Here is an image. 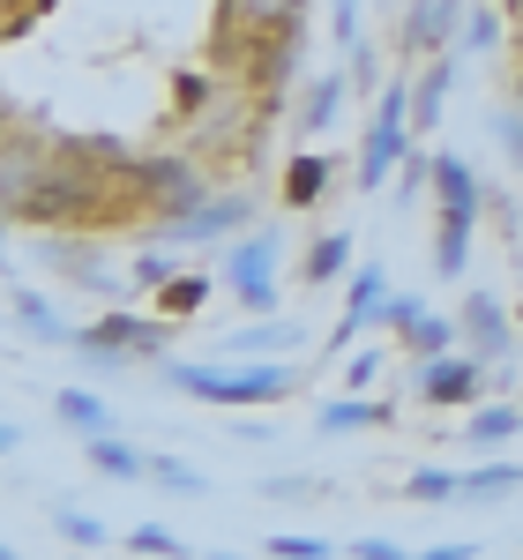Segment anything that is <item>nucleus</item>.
Listing matches in <instances>:
<instances>
[{
	"label": "nucleus",
	"instance_id": "f257e3e1",
	"mask_svg": "<svg viewBox=\"0 0 523 560\" xmlns=\"http://www.w3.org/2000/svg\"><path fill=\"white\" fill-rule=\"evenodd\" d=\"M0 217L15 232H113L150 224L135 173H113L83 150V135L15 113L0 135Z\"/></svg>",
	"mask_w": 523,
	"mask_h": 560
},
{
	"label": "nucleus",
	"instance_id": "f03ea898",
	"mask_svg": "<svg viewBox=\"0 0 523 560\" xmlns=\"http://www.w3.org/2000/svg\"><path fill=\"white\" fill-rule=\"evenodd\" d=\"M158 382L187 396V404H210V411H262V404H284L306 382L300 359H165Z\"/></svg>",
	"mask_w": 523,
	"mask_h": 560
},
{
	"label": "nucleus",
	"instance_id": "7ed1b4c3",
	"mask_svg": "<svg viewBox=\"0 0 523 560\" xmlns=\"http://www.w3.org/2000/svg\"><path fill=\"white\" fill-rule=\"evenodd\" d=\"M411 68L396 75V83H382V97H374V113H367V135H359V158H351V187L359 195H382V187H396V173H404V158H411Z\"/></svg>",
	"mask_w": 523,
	"mask_h": 560
},
{
	"label": "nucleus",
	"instance_id": "20e7f679",
	"mask_svg": "<svg viewBox=\"0 0 523 560\" xmlns=\"http://www.w3.org/2000/svg\"><path fill=\"white\" fill-rule=\"evenodd\" d=\"M165 351H173V322H165V314H135L128 300H113L83 329L75 359H83L90 374H120L128 359H165Z\"/></svg>",
	"mask_w": 523,
	"mask_h": 560
},
{
	"label": "nucleus",
	"instance_id": "39448f33",
	"mask_svg": "<svg viewBox=\"0 0 523 560\" xmlns=\"http://www.w3.org/2000/svg\"><path fill=\"white\" fill-rule=\"evenodd\" d=\"M210 187H218L210 179V158H195V150H150V158H135V195H142L150 224L195 210Z\"/></svg>",
	"mask_w": 523,
	"mask_h": 560
},
{
	"label": "nucleus",
	"instance_id": "423d86ee",
	"mask_svg": "<svg viewBox=\"0 0 523 560\" xmlns=\"http://www.w3.org/2000/svg\"><path fill=\"white\" fill-rule=\"evenodd\" d=\"M262 224V195L255 187H210L195 210H179L158 224V240H173V247H218V240H240V232H255Z\"/></svg>",
	"mask_w": 523,
	"mask_h": 560
},
{
	"label": "nucleus",
	"instance_id": "0eeeda50",
	"mask_svg": "<svg viewBox=\"0 0 523 560\" xmlns=\"http://www.w3.org/2000/svg\"><path fill=\"white\" fill-rule=\"evenodd\" d=\"M31 261L53 269L60 284H83V292H105V300H128L135 284L113 269V255L97 247V232H38L31 240Z\"/></svg>",
	"mask_w": 523,
	"mask_h": 560
},
{
	"label": "nucleus",
	"instance_id": "6e6552de",
	"mask_svg": "<svg viewBox=\"0 0 523 560\" xmlns=\"http://www.w3.org/2000/svg\"><path fill=\"white\" fill-rule=\"evenodd\" d=\"M277 269H284V232H240V240H224V284H232V300L247 306V314H277Z\"/></svg>",
	"mask_w": 523,
	"mask_h": 560
},
{
	"label": "nucleus",
	"instance_id": "1a4fd4ad",
	"mask_svg": "<svg viewBox=\"0 0 523 560\" xmlns=\"http://www.w3.org/2000/svg\"><path fill=\"white\" fill-rule=\"evenodd\" d=\"M306 68V31H284V38H255L232 52V75L255 90V113H277L284 105V90L300 83Z\"/></svg>",
	"mask_w": 523,
	"mask_h": 560
},
{
	"label": "nucleus",
	"instance_id": "9d476101",
	"mask_svg": "<svg viewBox=\"0 0 523 560\" xmlns=\"http://www.w3.org/2000/svg\"><path fill=\"white\" fill-rule=\"evenodd\" d=\"M493 382H501V374L486 366L479 351L456 345V351H441V359H419V382H411V396H419L427 411H472V404H479Z\"/></svg>",
	"mask_w": 523,
	"mask_h": 560
},
{
	"label": "nucleus",
	"instance_id": "9b49d317",
	"mask_svg": "<svg viewBox=\"0 0 523 560\" xmlns=\"http://www.w3.org/2000/svg\"><path fill=\"white\" fill-rule=\"evenodd\" d=\"M464 15H472V0H411L404 23H396V52H404V68H419V60L449 52V45L464 38Z\"/></svg>",
	"mask_w": 523,
	"mask_h": 560
},
{
	"label": "nucleus",
	"instance_id": "f8f14e48",
	"mask_svg": "<svg viewBox=\"0 0 523 560\" xmlns=\"http://www.w3.org/2000/svg\"><path fill=\"white\" fill-rule=\"evenodd\" d=\"M306 8L314 0H218V23H224V52L255 38H284V31H306Z\"/></svg>",
	"mask_w": 523,
	"mask_h": 560
},
{
	"label": "nucleus",
	"instance_id": "ddd939ff",
	"mask_svg": "<svg viewBox=\"0 0 523 560\" xmlns=\"http://www.w3.org/2000/svg\"><path fill=\"white\" fill-rule=\"evenodd\" d=\"M382 306H390V269H382V261H359L351 284H345V306H337V329H329V351H351L359 329L382 322Z\"/></svg>",
	"mask_w": 523,
	"mask_h": 560
},
{
	"label": "nucleus",
	"instance_id": "4468645a",
	"mask_svg": "<svg viewBox=\"0 0 523 560\" xmlns=\"http://www.w3.org/2000/svg\"><path fill=\"white\" fill-rule=\"evenodd\" d=\"M456 322H464V351H479L486 366L516 359V322H509V306L493 300V292H472V300L456 306Z\"/></svg>",
	"mask_w": 523,
	"mask_h": 560
},
{
	"label": "nucleus",
	"instance_id": "2eb2a0df",
	"mask_svg": "<svg viewBox=\"0 0 523 560\" xmlns=\"http://www.w3.org/2000/svg\"><path fill=\"white\" fill-rule=\"evenodd\" d=\"M314 345L300 322H284V314H255L247 329H232L224 337V359H300V351Z\"/></svg>",
	"mask_w": 523,
	"mask_h": 560
},
{
	"label": "nucleus",
	"instance_id": "dca6fc26",
	"mask_svg": "<svg viewBox=\"0 0 523 560\" xmlns=\"http://www.w3.org/2000/svg\"><path fill=\"white\" fill-rule=\"evenodd\" d=\"M8 314H15V329H23L31 345H60V351L83 345V329H75L60 306L45 300V292H31V284H8Z\"/></svg>",
	"mask_w": 523,
	"mask_h": 560
},
{
	"label": "nucleus",
	"instance_id": "f3484780",
	"mask_svg": "<svg viewBox=\"0 0 523 560\" xmlns=\"http://www.w3.org/2000/svg\"><path fill=\"white\" fill-rule=\"evenodd\" d=\"M345 90H351V68H322V75H306L300 105H292V128L300 135H329L345 120Z\"/></svg>",
	"mask_w": 523,
	"mask_h": 560
},
{
	"label": "nucleus",
	"instance_id": "a211bd4d",
	"mask_svg": "<svg viewBox=\"0 0 523 560\" xmlns=\"http://www.w3.org/2000/svg\"><path fill=\"white\" fill-rule=\"evenodd\" d=\"M396 404L390 396H367V388H345V396H329L322 411H314V433H329V441H345V433H367V427H390Z\"/></svg>",
	"mask_w": 523,
	"mask_h": 560
},
{
	"label": "nucleus",
	"instance_id": "6ab92c4d",
	"mask_svg": "<svg viewBox=\"0 0 523 560\" xmlns=\"http://www.w3.org/2000/svg\"><path fill=\"white\" fill-rule=\"evenodd\" d=\"M516 433H523V404H509V396H479L472 419H464V448H472V456H501Z\"/></svg>",
	"mask_w": 523,
	"mask_h": 560
},
{
	"label": "nucleus",
	"instance_id": "aec40b11",
	"mask_svg": "<svg viewBox=\"0 0 523 560\" xmlns=\"http://www.w3.org/2000/svg\"><path fill=\"white\" fill-rule=\"evenodd\" d=\"M434 210H472V217L493 210V195L479 187L472 158H456V150H434Z\"/></svg>",
	"mask_w": 523,
	"mask_h": 560
},
{
	"label": "nucleus",
	"instance_id": "412c9836",
	"mask_svg": "<svg viewBox=\"0 0 523 560\" xmlns=\"http://www.w3.org/2000/svg\"><path fill=\"white\" fill-rule=\"evenodd\" d=\"M449 90H456V60H449V52H434V60H419V68H411V128H419V135L441 128Z\"/></svg>",
	"mask_w": 523,
	"mask_h": 560
},
{
	"label": "nucleus",
	"instance_id": "4be33fe9",
	"mask_svg": "<svg viewBox=\"0 0 523 560\" xmlns=\"http://www.w3.org/2000/svg\"><path fill=\"white\" fill-rule=\"evenodd\" d=\"M472 232H479L472 210H441L434 217V277L441 284H464V269H472Z\"/></svg>",
	"mask_w": 523,
	"mask_h": 560
},
{
	"label": "nucleus",
	"instance_id": "5701e85b",
	"mask_svg": "<svg viewBox=\"0 0 523 560\" xmlns=\"http://www.w3.org/2000/svg\"><path fill=\"white\" fill-rule=\"evenodd\" d=\"M83 456H90V471L113 478V486H150V456H142L135 441H120V427L97 433V441H83Z\"/></svg>",
	"mask_w": 523,
	"mask_h": 560
},
{
	"label": "nucleus",
	"instance_id": "b1692460",
	"mask_svg": "<svg viewBox=\"0 0 523 560\" xmlns=\"http://www.w3.org/2000/svg\"><path fill=\"white\" fill-rule=\"evenodd\" d=\"M516 493H523V464H509V456H479L464 471V509H501Z\"/></svg>",
	"mask_w": 523,
	"mask_h": 560
},
{
	"label": "nucleus",
	"instance_id": "393cba45",
	"mask_svg": "<svg viewBox=\"0 0 523 560\" xmlns=\"http://www.w3.org/2000/svg\"><path fill=\"white\" fill-rule=\"evenodd\" d=\"M53 419L75 433V441H97V433L120 427V419H113V404H105L97 388H53Z\"/></svg>",
	"mask_w": 523,
	"mask_h": 560
},
{
	"label": "nucleus",
	"instance_id": "a878e982",
	"mask_svg": "<svg viewBox=\"0 0 523 560\" xmlns=\"http://www.w3.org/2000/svg\"><path fill=\"white\" fill-rule=\"evenodd\" d=\"M329 173H337L329 158H314V150H300V158L284 165V179H277V202H284L292 217H300V210H314V202L329 195Z\"/></svg>",
	"mask_w": 523,
	"mask_h": 560
},
{
	"label": "nucleus",
	"instance_id": "bb28decb",
	"mask_svg": "<svg viewBox=\"0 0 523 560\" xmlns=\"http://www.w3.org/2000/svg\"><path fill=\"white\" fill-rule=\"evenodd\" d=\"M345 269H351V232H314V240H306V255H300V284L306 292H329Z\"/></svg>",
	"mask_w": 523,
	"mask_h": 560
},
{
	"label": "nucleus",
	"instance_id": "cd10ccee",
	"mask_svg": "<svg viewBox=\"0 0 523 560\" xmlns=\"http://www.w3.org/2000/svg\"><path fill=\"white\" fill-rule=\"evenodd\" d=\"M396 345L411 351V359H441V351H456V345H464V322H456V314H434V306H427V314H419L411 329H396Z\"/></svg>",
	"mask_w": 523,
	"mask_h": 560
},
{
	"label": "nucleus",
	"instance_id": "c85d7f7f",
	"mask_svg": "<svg viewBox=\"0 0 523 560\" xmlns=\"http://www.w3.org/2000/svg\"><path fill=\"white\" fill-rule=\"evenodd\" d=\"M202 300H210V277H202V269H179L165 292H150V306H158L165 322H195V314H202Z\"/></svg>",
	"mask_w": 523,
	"mask_h": 560
},
{
	"label": "nucleus",
	"instance_id": "c756f323",
	"mask_svg": "<svg viewBox=\"0 0 523 560\" xmlns=\"http://www.w3.org/2000/svg\"><path fill=\"white\" fill-rule=\"evenodd\" d=\"M404 501H419V509H456V501H464V471L419 464V471L404 478Z\"/></svg>",
	"mask_w": 523,
	"mask_h": 560
},
{
	"label": "nucleus",
	"instance_id": "7c9ffc66",
	"mask_svg": "<svg viewBox=\"0 0 523 560\" xmlns=\"http://www.w3.org/2000/svg\"><path fill=\"white\" fill-rule=\"evenodd\" d=\"M53 538H68L75 553H105L113 546V530L97 516H83V509H68V501H53Z\"/></svg>",
	"mask_w": 523,
	"mask_h": 560
},
{
	"label": "nucleus",
	"instance_id": "2f4dec72",
	"mask_svg": "<svg viewBox=\"0 0 523 560\" xmlns=\"http://www.w3.org/2000/svg\"><path fill=\"white\" fill-rule=\"evenodd\" d=\"M173 277H179V269H173V240H150V247L128 261V284H135V292H165Z\"/></svg>",
	"mask_w": 523,
	"mask_h": 560
},
{
	"label": "nucleus",
	"instance_id": "473e14b6",
	"mask_svg": "<svg viewBox=\"0 0 523 560\" xmlns=\"http://www.w3.org/2000/svg\"><path fill=\"white\" fill-rule=\"evenodd\" d=\"M150 486H165L179 501H202V493H210V478L195 471V464H179V456H150Z\"/></svg>",
	"mask_w": 523,
	"mask_h": 560
},
{
	"label": "nucleus",
	"instance_id": "72a5a7b5",
	"mask_svg": "<svg viewBox=\"0 0 523 560\" xmlns=\"http://www.w3.org/2000/svg\"><path fill=\"white\" fill-rule=\"evenodd\" d=\"M120 546H128V553H142V560H179V553H187V538H179L173 523H135Z\"/></svg>",
	"mask_w": 523,
	"mask_h": 560
},
{
	"label": "nucleus",
	"instance_id": "f704fd0d",
	"mask_svg": "<svg viewBox=\"0 0 523 560\" xmlns=\"http://www.w3.org/2000/svg\"><path fill=\"white\" fill-rule=\"evenodd\" d=\"M464 52H501V45H509V31H501V15H493V8H486V0H472V15H464Z\"/></svg>",
	"mask_w": 523,
	"mask_h": 560
},
{
	"label": "nucleus",
	"instance_id": "c9c22d12",
	"mask_svg": "<svg viewBox=\"0 0 523 560\" xmlns=\"http://www.w3.org/2000/svg\"><path fill=\"white\" fill-rule=\"evenodd\" d=\"M262 553L269 560H329L337 546H329V538H292V530H284V538H262Z\"/></svg>",
	"mask_w": 523,
	"mask_h": 560
},
{
	"label": "nucleus",
	"instance_id": "e433bc0d",
	"mask_svg": "<svg viewBox=\"0 0 523 560\" xmlns=\"http://www.w3.org/2000/svg\"><path fill=\"white\" fill-rule=\"evenodd\" d=\"M359 15H367V0H329V38L345 45V52L359 45Z\"/></svg>",
	"mask_w": 523,
	"mask_h": 560
},
{
	"label": "nucleus",
	"instance_id": "4c0bfd02",
	"mask_svg": "<svg viewBox=\"0 0 523 560\" xmlns=\"http://www.w3.org/2000/svg\"><path fill=\"white\" fill-rule=\"evenodd\" d=\"M382 366H390V351H351V359H345V388H374V382H382Z\"/></svg>",
	"mask_w": 523,
	"mask_h": 560
},
{
	"label": "nucleus",
	"instance_id": "58836bf2",
	"mask_svg": "<svg viewBox=\"0 0 523 560\" xmlns=\"http://www.w3.org/2000/svg\"><path fill=\"white\" fill-rule=\"evenodd\" d=\"M419 314H427V300H419V292H390V306H382V329H411Z\"/></svg>",
	"mask_w": 523,
	"mask_h": 560
},
{
	"label": "nucleus",
	"instance_id": "ea45409f",
	"mask_svg": "<svg viewBox=\"0 0 523 560\" xmlns=\"http://www.w3.org/2000/svg\"><path fill=\"white\" fill-rule=\"evenodd\" d=\"M314 478H262V501H306Z\"/></svg>",
	"mask_w": 523,
	"mask_h": 560
},
{
	"label": "nucleus",
	"instance_id": "a19ab883",
	"mask_svg": "<svg viewBox=\"0 0 523 560\" xmlns=\"http://www.w3.org/2000/svg\"><path fill=\"white\" fill-rule=\"evenodd\" d=\"M351 560H404L396 538H351Z\"/></svg>",
	"mask_w": 523,
	"mask_h": 560
},
{
	"label": "nucleus",
	"instance_id": "79ce46f5",
	"mask_svg": "<svg viewBox=\"0 0 523 560\" xmlns=\"http://www.w3.org/2000/svg\"><path fill=\"white\" fill-rule=\"evenodd\" d=\"M38 8H53V0H8V38H23V31H31V15H38Z\"/></svg>",
	"mask_w": 523,
	"mask_h": 560
},
{
	"label": "nucleus",
	"instance_id": "37998d69",
	"mask_svg": "<svg viewBox=\"0 0 523 560\" xmlns=\"http://www.w3.org/2000/svg\"><path fill=\"white\" fill-rule=\"evenodd\" d=\"M479 538H449V546H427V560H479Z\"/></svg>",
	"mask_w": 523,
	"mask_h": 560
},
{
	"label": "nucleus",
	"instance_id": "c03bdc74",
	"mask_svg": "<svg viewBox=\"0 0 523 560\" xmlns=\"http://www.w3.org/2000/svg\"><path fill=\"white\" fill-rule=\"evenodd\" d=\"M501 8H509V15H523V0H501Z\"/></svg>",
	"mask_w": 523,
	"mask_h": 560
}]
</instances>
